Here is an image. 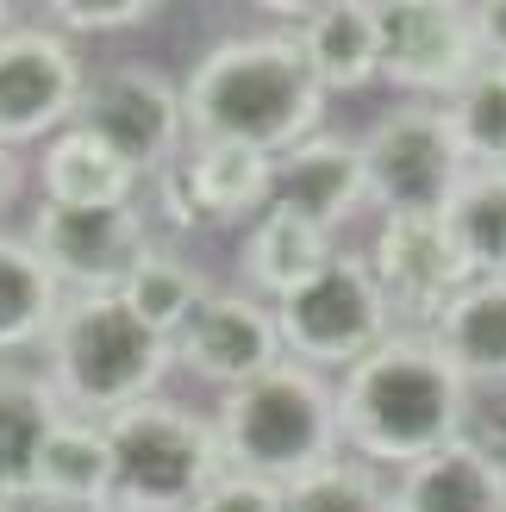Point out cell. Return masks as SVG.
I'll return each instance as SVG.
<instances>
[{"label":"cell","instance_id":"9","mask_svg":"<svg viewBox=\"0 0 506 512\" xmlns=\"http://www.w3.org/2000/svg\"><path fill=\"white\" fill-rule=\"evenodd\" d=\"M88 82L94 69L69 32H57L50 19H19L0 38V144L32 150L69 132Z\"/></svg>","mask_w":506,"mask_h":512},{"label":"cell","instance_id":"29","mask_svg":"<svg viewBox=\"0 0 506 512\" xmlns=\"http://www.w3.org/2000/svg\"><path fill=\"white\" fill-rule=\"evenodd\" d=\"M463 444L506 469V381H469V394H463Z\"/></svg>","mask_w":506,"mask_h":512},{"label":"cell","instance_id":"11","mask_svg":"<svg viewBox=\"0 0 506 512\" xmlns=\"http://www.w3.org/2000/svg\"><path fill=\"white\" fill-rule=\"evenodd\" d=\"M25 244L44 256V269L63 281V294H119L125 275L157 250V232H150L144 207H50V200H32Z\"/></svg>","mask_w":506,"mask_h":512},{"label":"cell","instance_id":"12","mask_svg":"<svg viewBox=\"0 0 506 512\" xmlns=\"http://www.w3.org/2000/svg\"><path fill=\"white\" fill-rule=\"evenodd\" d=\"M157 200L163 219L182 232H232V225L244 232L275 200V157L244 144L188 138V150L157 175Z\"/></svg>","mask_w":506,"mask_h":512},{"label":"cell","instance_id":"7","mask_svg":"<svg viewBox=\"0 0 506 512\" xmlns=\"http://www.w3.org/2000/svg\"><path fill=\"white\" fill-rule=\"evenodd\" d=\"M369 200L382 219H444V207L469 182L463 144L450 132V113L432 100H400L357 138Z\"/></svg>","mask_w":506,"mask_h":512},{"label":"cell","instance_id":"34","mask_svg":"<svg viewBox=\"0 0 506 512\" xmlns=\"http://www.w3.org/2000/svg\"><path fill=\"white\" fill-rule=\"evenodd\" d=\"M32 512H113V506H32Z\"/></svg>","mask_w":506,"mask_h":512},{"label":"cell","instance_id":"3","mask_svg":"<svg viewBox=\"0 0 506 512\" xmlns=\"http://www.w3.org/2000/svg\"><path fill=\"white\" fill-rule=\"evenodd\" d=\"M175 369V344L157 338L119 294H69L44 344V375L63 413L107 425L157 400Z\"/></svg>","mask_w":506,"mask_h":512},{"label":"cell","instance_id":"30","mask_svg":"<svg viewBox=\"0 0 506 512\" xmlns=\"http://www.w3.org/2000/svg\"><path fill=\"white\" fill-rule=\"evenodd\" d=\"M188 512H288L282 488H269V481H250V475H219L207 494H200Z\"/></svg>","mask_w":506,"mask_h":512},{"label":"cell","instance_id":"22","mask_svg":"<svg viewBox=\"0 0 506 512\" xmlns=\"http://www.w3.org/2000/svg\"><path fill=\"white\" fill-rule=\"evenodd\" d=\"M63 300H69L63 281L44 269V256L25 244V232H0V356L44 350Z\"/></svg>","mask_w":506,"mask_h":512},{"label":"cell","instance_id":"27","mask_svg":"<svg viewBox=\"0 0 506 512\" xmlns=\"http://www.w3.org/2000/svg\"><path fill=\"white\" fill-rule=\"evenodd\" d=\"M288 512H394V481L375 469V463H357V456H332L325 469L300 475L294 488H282Z\"/></svg>","mask_w":506,"mask_h":512},{"label":"cell","instance_id":"18","mask_svg":"<svg viewBox=\"0 0 506 512\" xmlns=\"http://www.w3.org/2000/svg\"><path fill=\"white\" fill-rule=\"evenodd\" d=\"M338 256L332 232H319V225L294 219L282 207H269L257 225H244V244H238V275H244V294L257 300H288L294 288H307V281Z\"/></svg>","mask_w":506,"mask_h":512},{"label":"cell","instance_id":"28","mask_svg":"<svg viewBox=\"0 0 506 512\" xmlns=\"http://www.w3.org/2000/svg\"><path fill=\"white\" fill-rule=\"evenodd\" d=\"M44 19L57 25V32H69V38H113V32L157 25L163 7H157V0H57Z\"/></svg>","mask_w":506,"mask_h":512},{"label":"cell","instance_id":"23","mask_svg":"<svg viewBox=\"0 0 506 512\" xmlns=\"http://www.w3.org/2000/svg\"><path fill=\"white\" fill-rule=\"evenodd\" d=\"M32 506H113V444L107 425L63 419L38 456V488Z\"/></svg>","mask_w":506,"mask_h":512},{"label":"cell","instance_id":"6","mask_svg":"<svg viewBox=\"0 0 506 512\" xmlns=\"http://www.w3.org/2000/svg\"><path fill=\"white\" fill-rule=\"evenodd\" d=\"M275 331H282L288 363H307L332 381L344 369H357L375 344L394 338V319H388V300L369 275V256L338 250L307 288L275 300Z\"/></svg>","mask_w":506,"mask_h":512},{"label":"cell","instance_id":"20","mask_svg":"<svg viewBox=\"0 0 506 512\" xmlns=\"http://www.w3.org/2000/svg\"><path fill=\"white\" fill-rule=\"evenodd\" d=\"M394 512H506V469L457 438L394 475Z\"/></svg>","mask_w":506,"mask_h":512},{"label":"cell","instance_id":"33","mask_svg":"<svg viewBox=\"0 0 506 512\" xmlns=\"http://www.w3.org/2000/svg\"><path fill=\"white\" fill-rule=\"evenodd\" d=\"M19 19H25V13L13 7V0H0V38H7V32H13V25H19Z\"/></svg>","mask_w":506,"mask_h":512},{"label":"cell","instance_id":"17","mask_svg":"<svg viewBox=\"0 0 506 512\" xmlns=\"http://www.w3.org/2000/svg\"><path fill=\"white\" fill-rule=\"evenodd\" d=\"M69 413L44 369H13L0 363V506L32 512L38 488V456Z\"/></svg>","mask_w":506,"mask_h":512},{"label":"cell","instance_id":"13","mask_svg":"<svg viewBox=\"0 0 506 512\" xmlns=\"http://www.w3.org/2000/svg\"><path fill=\"white\" fill-rule=\"evenodd\" d=\"M363 256L388 300L394 331H432V319L475 281L463 269L457 244H450L444 219H382Z\"/></svg>","mask_w":506,"mask_h":512},{"label":"cell","instance_id":"1","mask_svg":"<svg viewBox=\"0 0 506 512\" xmlns=\"http://www.w3.org/2000/svg\"><path fill=\"white\" fill-rule=\"evenodd\" d=\"M325 100L332 94L319 88V75L307 69L288 25L219 38L182 75L188 138L244 144V150H263V157H288L307 138H319Z\"/></svg>","mask_w":506,"mask_h":512},{"label":"cell","instance_id":"31","mask_svg":"<svg viewBox=\"0 0 506 512\" xmlns=\"http://www.w3.org/2000/svg\"><path fill=\"white\" fill-rule=\"evenodd\" d=\"M469 25H475V44H482V63L506 69V0H475Z\"/></svg>","mask_w":506,"mask_h":512},{"label":"cell","instance_id":"25","mask_svg":"<svg viewBox=\"0 0 506 512\" xmlns=\"http://www.w3.org/2000/svg\"><path fill=\"white\" fill-rule=\"evenodd\" d=\"M444 232L469 275L506 281V169H469V182L444 207Z\"/></svg>","mask_w":506,"mask_h":512},{"label":"cell","instance_id":"19","mask_svg":"<svg viewBox=\"0 0 506 512\" xmlns=\"http://www.w3.org/2000/svg\"><path fill=\"white\" fill-rule=\"evenodd\" d=\"M138 188V175L82 125H69L38 150V200L50 207H138Z\"/></svg>","mask_w":506,"mask_h":512},{"label":"cell","instance_id":"35","mask_svg":"<svg viewBox=\"0 0 506 512\" xmlns=\"http://www.w3.org/2000/svg\"><path fill=\"white\" fill-rule=\"evenodd\" d=\"M0 512H13V506H0Z\"/></svg>","mask_w":506,"mask_h":512},{"label":"cell","instance_id":"15","mask_svg":"<svg viewBox=\"0 0 506 512\" xmlns=\"http://www.w3.org/2000/svg\"><path fill=\"white\" fill-rule=\"evenodd\" d=\"M294 219L319 225V232H338L344 219H357L369 207V175H363V144L344 132H319L300 150L275 157V200Z\"/></svg>","mask_w":506,"mask_h":512},{"label":"cell","instance_id":"4","mask_svg":"<svg viewBox=\"0 0 506 512\" xmlns=\"http://www.w3.org/2000/svg\"><path fill=\"white\" fill-rule=\"evenodd\" d=\"M219 456L225 475H250L269 488H294L300 475L325 469L344 456V425H338V381L307 363H275L269 375L219 394Z\"/></svg>","mask_w":506,"mask_h":512},{"label":"cell","instance_id":"16","mask_svg":"<svg viewBox=\"0 0 506 512\" xmlns=\"http://www.w3.org/2000/svg\"><path fill=\"white\" fill-rule=\"evenodd\" d=\"M325 94H363L382 82V32L375 0H325V7H275Z\"/></svg>","mask_w":506,"mask_h":512},{"label":"cell","instance_id":"26","mask_svg":"<svg viewBox=\"0 0 506 512\" xmlns=\"http://www.w3.org/2000/svg\"><path fill=\"white\" fill-rule=\"evenodd\" d=\"M444 113H450V132H457L469 169H506V69L500 63L475 69L469 88Z\"/></svg>","mask_w":506,"mask_h":512},{"label":"cell","instance_id":"24","mask_svg":"<svg viewBox=\"0 0 506 512\" xmlns=\"http://www.w3.org/2000/svg\"><path fill=\"white\" fill-rule=\"evenodd\" d=\"M213 294V281H207V269L200 263H188L182 250H169V244H157L144 256V263L125 275V288H119V300L132 306V313L157 331V338H169L175 344V331H182L194 313H200V300Z\"/></svg>","mask_w":506,"mask_h":512},{"label":"cell","instance_id":"14","mask_svg":"<svg viewBox=\"0 0 506 512\" xmlns=\"http://www.w3.org/2000/svg\"><path fill=\"white\" fill-rule=\"evenodd\" d=\"M282 356L288 350H282V331H275V306L244 288H213L200 300V313L175 331V369H188L219 394L269 375Z\"/></svg>","mask_w":506,"mask_h":512},{"label":"cell","instance_id":"32","mask_svg":"<svg viewBox=\"0 0 506 512\" xmlns=\"http://www.w3.org/2000/svg\"><path fill=\"white\" fill-rule=\"evenodd\" d=\"M19 188H25V163H19V150L0 144V213L19 200Z\"/></svg>","mask_w":506,"mask_h":512},{"label":"cell","instance_id":"5","mask_svg":"<svg viewBox=\"0 0 506 512\" xmlns=\"http://www.w3.org/2000/svg\"><path fill=\"white\" fill-rule=\"evenodd\" d=\"M107 444H113V512H188L225 475L213 419L169 394L107 419Z\"/></svg>","mask_w":506,"mask_h":512},{"label":"cell","instance_id":"10","mask_svg":"<svg viewBox=\"0 0 506 512\" xmlns=\"http://www.w3.org/2000/svg\"><path fill=\"white\" fill-rule=\"evenodd\" d=\"M375 32H382V88L400 100L450 107L482 69L469 7L457 0H375Z\"/></svg>","mask_w":506,"mask_h":512},{"label":"cell","instance_id":"2","mask_svg":"<svg viewBox=\"0 0 506 512\" xmlns=\"http://www.w3.org/2000/svg\"><path fill=\"white\" fill-rule=\"evenodd\" d=\"M463 394L469 381L444 363L425 331H394L357 369L338 375V425L344 456L375 469H413L463 438Z\"/></svg>","mask_w":506,"mask_h":512},{"label":"cell","instance_id":"8","mask_svg":"<svg viewBox=\"0 0 506 512\" xmlns=\"http://www.w3.org/2000/svg\"><path fill=\"white\" fill-rule=\"evenodd\" d=\"M75 125L94 132L125 169L138 175V182H157V175L188 150L182 75H169L163 63H144V57L94 69Z\"/></svg>","mask_w":506,"mask_h":512},{"label":"cell","instance_id":"21","mask_svg":"<svg viewBox=\"0 0 506 512\" xmlns=\"http://www.w3.org/2000/svg\"><path fill=\"white\" fill-rule=\"evenodd\" d=\"M463 381H506V281L475 275L425 331Z\"/></svg>","mask_w":506,"mask_h":512}]
</instances>
